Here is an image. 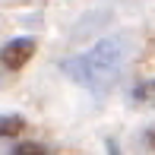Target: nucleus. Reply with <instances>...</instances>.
<instances>
[{
	"mask_svg": "<svg viewBox=\"0 0 155 155\" xmlns=\"http://www.w3.org/2000/svg\"><path fill=\"white\" fill-rule=\"evenodd\" d=\"M29 57H35V41L32 38H13L10 45H3V51H0V60H3L10 70L25 67Z\"/></svg>",
	"mask_w": 155,
	"mask_h": 155,
	"instance_id": "obj_2",
	"label": "nucleus"
},
{
	"mask_svg": "<svg viewBox=\"0 0 155 155\" xmlns=\"http://www.w3.org/2000/svg\"><path fill=\"white\" fill-rule=\"evenodd\" d=\"M108 152H111V155H117V143H108Z\"/></svg>",
	"mask_w": 155,
	"mask_h": 155,
	"instance_id": "obj_7",
	"label": "nucleus"
},
{
	"mask_svg": "<svg viewBox=\"0 0 155 155\" xmlns=\"http://www.w3.org/2000/svg\"><path fill=\"white\" fill-rule=\"evenodd\" d=\"M22 127L25 120L19 114H6V117H0V136H16V133H22Z\"/></svg>",
	"mask_w": 155,
	"mask_h": 155,
	"instance_id": "obj_4",
	"label": "nucleus"
},
{
	"mask_svg": "<svg viewBox=\"0 0 155 155\" xmlns=\"http://www.w3.org/2000/svg\"><path fill=\"white\" fill-rule=\"evenodd\" d=\"M146 143L155 149V127H149V130H146Z\"/></svg>",
	"mask_w": 155,
	"mask_h": 155,
	"instance_id": "obj_6",
	"label": "nucleus"
},
{
	"mask_svg": "<svg viewBox=\"0 0 155 155\" xmlns=\"http://www.w3.org/2000/svg\"><path fill=\"white\" fill-rule=\"evenodd\" d=\"M124 70V45L120 38H101L95 48H89L86 54H76V57L60 63V73L70 76L76 86H86L98 92L108 82H114Z\"/></svg>",
	"mask_w": 155,
	"mask_h": 155,
	"instance_id": "obj_1",
	"label": "nucleus"
},
{
	"mask_svg": "<svg viewBox=\"0 0 155 155\" xmlns=\"http://www.w3.org/2000/svg\"><path fill=\"white\" fill-rule=\"evenodd\" d=\"M16 155H45V146H38V143H22L16 149Z\"/></svg>",
	"mask_w": 155,
	"mask_h": 155,
	"instance_id": "obj_5",
	"label": "nucleus"
},
{
	"mask_svg": "<svg viewBox=\"0 0 155 155\" xmlns=\"http://www.w3.org/2000/svg\"><path fill=\"white\" fill-rule=\"evenodd\" d=\"M133 101L136 104H155V79L139 82V86L133 89Z\"/></svg>",
	"mask_w": 155,
	"mask_h": 155,
	"instance_id": "obj_3",
	"label": "nucleus"
}]
</instances>
